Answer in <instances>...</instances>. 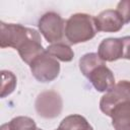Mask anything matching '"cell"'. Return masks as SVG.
Instances as JSON below:
<instances>
[{
    "label": "cell",
    "mask_w": 130,
    "mask_h": 130,
    "mask_svg": "<svg viewBox=\"0 0 130 130\" xmlns=\"http://www.w3.org/2000/svg\"><path fill=\"white\" fill-rule=\"evenodd\" d=\"M98 32L94 17L87 13L72 14L65 23V38L70 44L85 43Z\"/></svg>",
    "instance_id": "obj_1"
},
{
    "label": "cell",
    "mask_w": 130,
    "mask_h": 130,
    "mask_svg": "<svg viewBox=\"0 0 130 130\" xmlns=\"http://www.w3.org/2000/svg\"><path fill=\"white\" fill-rule=\"evenodd\" d=\"M41 38L40 34L30 27L18 23H0V47L13 48L19 50L26 42L31 39Z\"/></svg>",
    "instance_id": "obj_2"
},
{
    "label": "cell",
    "mask_w": 130,
    "mask_h": 130,
    "mask_svg": "<svg viewBox=\"0 0 130 130\" xmlns=\"http://www.w3.org/2000/svg\"><path fill=\"white\" fill-rule=\"evenodd\" d=\"M65 23L66 21L56 12H47L39 19L38 27L48 43L55 44L61 43L63 40Z\"/></svg>",
    "instance_id": "obj_3"
},
{
    "label": "cell",
    "mask_w": 130,
    "mask_h": 130,
    "mask_svg": "<svg viewBox=\"0 0 130 130\" xmlns=\"http://www.w3.org/2000/svg\"><path fill=\"white\" fill-rule=\"evenodd\" d=\"M29 68L32 76L40 82H51L56 79L60 73V64L58 60L49 56L46 52L37 57Z\"/></svg>",
    "instance_id": "obj_4"
},
{
    "label": "cell",
    "mask_w": 130,
    "mask_h": 130,
    "mask_svg": "<svg viewBox=\"0 0 130 130\" xmlns=\"http://www.w3.org/2000/svg\"><path fill=\"white\" fill-rule=\"evenodd\" d=\"M130 102V81L121 80L104 94L100 101L101 111L110 116L111 111L119 104Z\"/></svg>",
    "instance_id": "obj_5"
},
{
    "label": "cell",
    "mask_w": 130,
    "mask_h": 130,
    "mask_svg": "<svg viewBox=\"0 0 130 130\" xmlns=\"http://www.w3.org/2000/svg\"><path fill=\"white\" fill-rule=\"evenodd\" d=\"M35 108L37 113L43 118H56L61 114L63 108L62 98L54 90L44 91L38 95L35 103Z\"/></svg>",
    "instance_id": "obj_6"
},
{
    "label": "cell",
    "mask_w": 130,
    "mask_h": 130,
    "mask_svg": "<svg viewBox=\"0 0 130 130\" xmlns=\"http://www.w3.org/2000/svg\"><path fill=\"white\" fill-rule=\"evenodd\" d=\"M93 87L100 92H107L115 85V77L112 70L105 63L95 67L86 77Z\"/></svg>",
    "instance_id": "obj_7"
},
{
    "label": "cell",
    "mask_w": 130,
    "mask_h": 130,
    "mask_svg": "<svg viewBox=\"0 0 130 130\" xmlns=\"http://www.w3.org/2000/svg\"><path fill=\"white\" fill-rule=\"evenodd\" d=\"M98 55L104 62H113L124 57V43L122 38H108L101 42Z\"/></svg>",
    "instance_id": "obj_8"
},
{
    "label": "cell",
    "mask_w": 130,
    "mask_h": 130,
    "mask_svg": "<svg viewBox=\"0 0 130 130\" xmlns=\"http://www.w3.org/2000/svg\"><path fill=\"white\" fill-rule=\"evenodd\" d=\"M94 22L96 30L105 32H117L122 29L123 25L125 24L119 13L113 9L102 11L98 16L94 17Z\"/></svg>",
    "instance_id": "obj_9"
},
{
    "label": "cell",
    "mask_w": 130,
    "mask_h": 130,
    "mask_svg": "<svg viewBox=\"0 0 130 130\" xmlns=\"http://www.w3.org/2000/svg\"><path fill=\"white\" fill-rule=\"evenodd\" d=\"M115 130H130V102H124L117 105L110 116Z\"/></svg>",
    "instance_id": "obj_10"
},
{
    "label": "cell",
    "mask_w": 130,
    "mask_h": 130,
    "mask_svg": "<svg viewBox=\"0 0 130 130\" xmlns=\"http://www.w3.org/2000/svg\"><path fill=\"white\" fill-rule=\"evenodd\" d=\"M59 130H93L92 126L88 123V121L81 115L72 114L65 117L59 127Z\"/></svg>",
    "instance_id": "obj_11"
},
{
    "label": "cell",
    "mask_w": 130,
    "mask_h": 130,
    "mask_svg": "<svg viewBox=\"0 0 130 130\" xmlns=\"http://www.w3.org/2000/svg\"><path fill=\"white\" fill-rule=\"evenodd\" d=\"M46 53L62 62H70L74 57V52L71 47L62 42L51 44L48 48H46Z\"/></svg>",
    "instance_id": "obj_12"
},
{
    "label": "cell",
    "mask_w": 130,
    "mask_h": 130,
    "mask_svg": "<svg viewBox=\"0 0 130 130\" xmlns=\"http://www.w3.org/2000/svg\"><path fill=\"white\" fill-rule=\"evenodd\" d=\"M36 122L26 116H18L10 120L8 123L2 124L0 130H37Z\"/></svg>",
    "instance_id": "obj_13"
},
{
    "label": "cell",
    "mask_w": 130,
    "mask_h": 130,
    "mask_svg": "<svg viewBox=\"0 0 130 130\" xmlns=\"http://www.w3.org/2000/svg\"><path fill=\"white\" fill-rule=\"evenodd\" d=\"M103 63L105 62L100 58L98 53H87L79 59V69L81 73L85 77H87V75L91 72V70H93L95 67H98Z\"/></svg>",
    "instance_id": "obj_14"
},
{
    "label": "cell",
    "mask_w": 130,
    "mask_h": 130,
    "mask_svg": "<svg viewBox=\"0 0 130 130\" xmlns=\"http://www.w3.org/2000/svg\"><path fill=\"white\" fill-rule=\"evenodd\" d=\"M2 84H1V94L0 96L3 99L10 93H12L16 87V77L11 71L2 70Z\"/></svg>",
    "instance_id": "obj_15"
},
{
    "label": "cell",
    "mask_w": 130,
    "mask_h": 130,
    "mask_svg": "<svg viewBox=\"0 0 130 130\" xmlns=\"http://www.w3.org/2000/svg\"><path fill=\"white\" fill-rule=\"evenodd\" d=\"M116 11L119 13V15L123 19L124 23L130 22V0L120 1L117 5Z\"/></svg>",
    "instance_id": "obj_16"
},
{
    "label": "cell",
    "mask_w": 130,
    "mask_h": 130,
    "mask_svg": "<svg viewBox=\"0 0 130 130\" xmlns=\"http://www.w3.org/2000/svg\"><path fill=\"white\" fill-rule=\"evenodd\" d=\"M123 43H124V57L123 59L130 60V36L123 37Z\"/></svg>",
    "instance_id": "obj_17"
},
{
    "label": "cell",
    "mask_w": 130,
    "mask_h": 130,
    "mask_svg": "<svg viewBox=\"0 0 130 130\" xmlns=\"http://www.w3.org/2000/svg\"><path fill=\"white\" fill-rule=\"evenodd\" d=\"M37 130H43V129H40V128H38V129H37Z\"/></svg>",
    "instance_id": "obj_18"
},
{
    "label": "cell",
    "mask_w": 130,
    "mask_h": 130,
    "mask_svg": "<svg viewBox=\"0 0 130 130\" xmlns=\"http://www.w3.org/2000/svg\"><path fill=\"white\" fill-rule=\"evenodd\" d=\"M55 130H59V129H55Z\"/></svg>",
    "instance_id": "obj_19"
}]
</instances>
